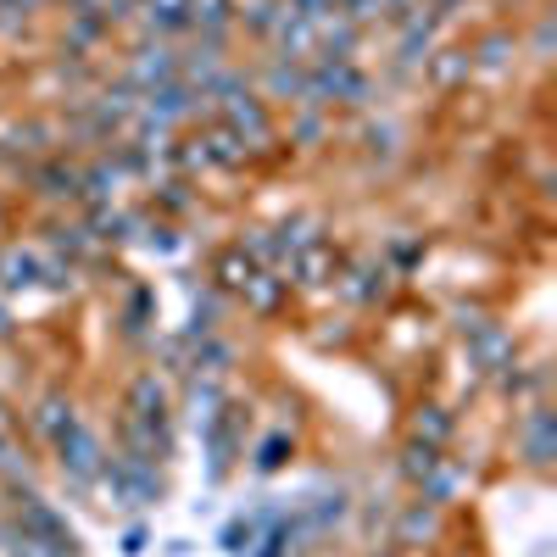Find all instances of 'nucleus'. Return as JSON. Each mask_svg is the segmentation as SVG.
<instances>
[{"label": "nucleus", "instance_id": "nucleus-1", "mask_svg": "<svg viewBox=\"0 0 557 557\" xmlns=\"http://www.w3.org/2000/svg\"><path fill=\"white\" fill-rule=\"evenodd\" d=\"M57 451H62V469L78 480V485H89L101 474V441H96V430H84V424H67L62 435H57Z\"/></svg>", "mask_w": 557, "mask_h": 557}, {"label": "nucleus", "instance_id": "nucleus-2", "mask_svg": "<svg viewBox=\"0 0 557 557\" xmlns=\"http://www.w3.org/2000/svg\"><path fill=\"white\" fill-rule=\"evenodd\" d=\"M190 162H212V168H240L246 162V134H235L228 123H218V128H207L201 139H196V151H190Z\"/></svg>", "mask_w": 557, "mask_h": 557}, {"label": "nucleus", "instance_id": "nucleus-3", "mask_svg": "<svg viewBox=\"0 0 557 557\" xmlns=\"http://www.w3.org/2000/svg\"><path fill=\"white\" fill-rule=\"evenodd\" d=\"M17 530H23V535H34V541H45V546H62V552L73 546V530L57 519V507H51V502H39V496H28V502H23Z\"/></svg>", "mask_w": 557, "mask_h": 557}, {"label": "nucleus", "instance_id": "nucleus-4", "mask_svg": "<svg viewBox=\"0 0 557 557\" xmlns=\"http://www.w3.org/2000/svg\"><path fill=\"white\" fill-rule=\"evenodd\" d=\"M173 73H178V57L168 51V45H146V51H139V62H134V84H146V89L173 84Z\"/></svg>", "mask_w": 557, "mask_h": 557}, {"label": "nucleus", "instance_id": "nucleus-5", "mask_svg": "<svg viewBox=\"0 0 557 557\" xmlns=\"http://www.w3.org/2000/svg\"><path fill=\"white\" fill-rule=\"evenodd\" d=\"M330 268H335V251L330 246H307L301 262H290V278H301V285H323Z\"/></svg>", "mask_w": 557, "mask_h": 557}, {"label": "nucleus", "instance_id": "nucleus-6", "mask_svg": "<svg viewBox=\"0 0 557 557\" xmlns=\"http://www.w3.org/2000/svg\"><path fill=\"white\" fill-rule=\"evenodd\" d=\"M34 278H39V262L28 251H0V285L7 290H23V285H34Z\"/></svg>", "mask_w": 557, "mask_h": 557}, {"label": "nucleus", "instance_id": "nucleus-7", "mask_svg": "<svg viewBox=\"0 0 557 557\" xmlns=\"http://www.w3.org/2000/svg\"><path fill=\"white\" fill-rule=\"evenodd\" d=\"M218 278H223V290H240L246 296V285L257 278V262L246 251H228V257H218Z\"/></svg>", "mask_w": 557, "mask_h": 557}, {"label": "nucleus", "instance_id": "nucleus-8", "mask_svg": "<svg viewBox=\"0 0 557 557\" xmlns=\"http://www.w3.org/2000/svg\"><path fill=\"white\" fill-rule=\"evenodd\" d=\"M412 430H418V441H424V446H441V441L451 435V418H446L441 407H424V412L412 418Z\"/></svg>", "mask_w": 557, "mask_h": 557}, {"label": "nucleus", "instance_id": "nucleus-9", "mask_svg": "<svg viewBox=\"0 0 557 557\" xmlns=\"http://www.w3.org/2000/svg\"><path fill=\"white\" fill-rule=\"evenodd\" d=\"M151 112L168 123V117H178V112H190V89H178V84H162V89H151Z\"/></svg>", "mask_w": 557, "mask_h": 557}, {"label": "nucleus", "instance_id": "nucleus-10", "mask_svg": "<svg viewBox=\"0 0 557 557\" xmlns=\"http://www.w3.org/2000/svg\"><path fill=\"white\" fill-rule=\"evenodd\" d=\"M67 424H78L67 401H57V396H51V401H39V435H51V441H57Z\"/></svg>", "mask_w": 557, "mask_h": 557}, {"label": "nucleus", "instance_id": "nucleus-11", "mask_svg": "<svg viewBox=\"0 0 557 557\" xmlns=\"http://www.w3.org/2000/svg\"><path fill=\"white\" fill-rule=\"evenodd\" d=\"M435 462H441V457H435V446L418 441V446L407 451V474H412V480H424V474H435Z\"/></svg>", "mask_w": 557, "mask_h": 557}, {"label": "nucleus", "instance_id": "nucleus-12", "mask_svg": "<svg viewBox=\"0 0 557 557\" xmlns=\"http://www.w3.org/2000/svg\"><path fill=\"white\" fill-rule=\"evenodd\" d=\"M139 546H146V530H128V535H123V552H128V557H134V552H139Z\"/></svg>", "mask_w": 557, "mask_h": 557}, {"label": "nucleus", "instance_id": "nucleus-13", "mask_svg": "<svg viewBox=\"0 0 557 557\" xmlns=\"http://www.w3.org/2000/svg\"><path fill=\"white\" fill-rule=\"evenodd\" d=\"M435 7H441V12H446V7H457V0H435Z\"/></svg>", "mask_w": 557, "mask_h": 557}, {"label": "nucleus", "instance_id": "nucleus-14", "mask_svg": "<svg viewBox=\"0 0 557 557\" xmlns=\"http://www.w3.org/2000/svg\"><path fill=\"white\" fill-rule=\"evenodd\" d=\"M0 424H7V407H0Z\"/></svg>", "mask_w": 557, "mask_h": 557}]
</instances>
